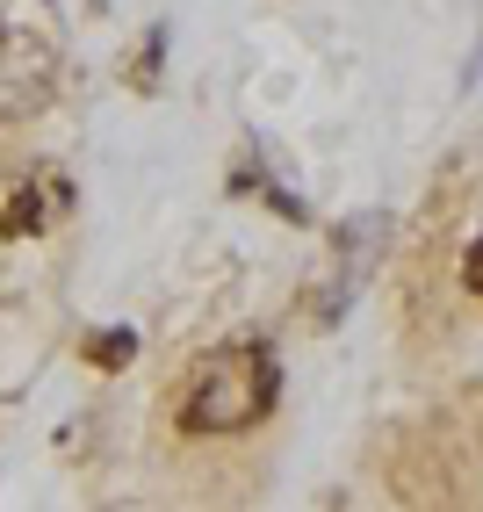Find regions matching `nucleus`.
<instances>
[{
    "label": "nucleus",
    "instance_id": "nucleus-1",
    "mask_svg": "<svg viewBox=\"0 0 483 512\" xmlns=\"http://www.w3.org/2000/svg\"><path fill=\"white\" fill-rule=\"evenodd\" d=\"M274 390H282V375H274V354L260 339L217 347L202 354L195 383L181 397V433H246L274 412Z\"/></svg>",
    "mask_w": 483,
    "mask_h": 512
},
{
    "label": "nucleus",
    "instance_id": "nucleus-2",
    "mask_svg": "<svg viewBox=\"0 0 483 512\" xmlns=\"http://www.w3.org/2000/svg\"><path fill=\"white\" fill-rule=\"evenodd\" d=\"M51 94H58V44L44 29L0 22V123L37 116Z\"/></svg>",
    "mask_w": 483,
    "mask_h": 512
},
{
    "label": "nucleus",
    "instance_id": "nucleus-3",
    "mask_svg": "<svg viewBox=\"0 0 483 512\" xmlns=\"http://www.w3.org/2000/svg\"><path fill=\"white\" fill-rule=\"evenodd\" d=\"M130 354H137V332H123V325H116V332H94V339H87V361H94V368H123Z\"/></svg>",
    "mask_w": 483,
    "mask_h": 512
},
{
    "label": "nucleus",
    "instance_id": "nucleus-4",
    "mask_svg": "<svg viewBox=\"0 0 483 512\" xmlns=\"http://www.w3.org/2000/svg\"><path fill=\"white\" fill-rule=\"evenodd\" d=\"M37 224H44V202H37V188H22V195L8 202V210H0V231H8V238L37 231Z\"/></svg>",
    "mask_w": 483,
    "mask_h": 512
},
{
    "label": "nucleus",
    "instance_id": "nucleus-5",
    "mask_svg": "<svg viewBox=\"0 0 483 512\" xmlns=\"http://www.w3.org/2000/svg\"><path fill=\"white\" fill-rule=\"evenodd\" d=\"M462 282H469V296H483V238H476L469 260H462Z\"/></svg>",
    "mask_w": 483,
    "mask_h": 512
}]
</instances>
